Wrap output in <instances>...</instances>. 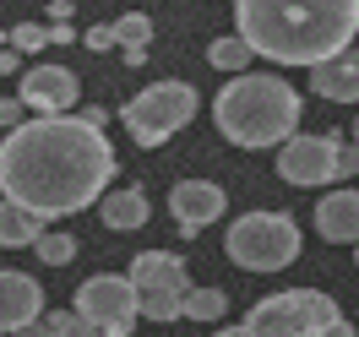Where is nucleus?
<instances>
[{
	"label": "nucleus",
	"mask_w": 359,
	"mask_h": 337,
	"mask_svg": "<svg viewBox=\"0 0 359 337\" xmlns=\"http://www.w3.org/2000/svg\"><path fill=\"white\" fill-rule=\"evenodd\" d=\"M39 305H44V289H39V277H27V272H0V332H17L27 321H39Z\"/></svg>",
	"instance_id": "9b49d317"
},
{
	"label": "nucleus",
	"mask_w": 359,
	"mask_h": 337,
	"mask_svg": "<svg viewBox=\"0 0 359 337\" xmlns=\"http://www.w3.org/2000/svg\"><path fill=\"white\" fill-rule=\"evenodd\" d=\"M343 321V310L332 305V294L321 289H283L256 299L245 315V326L256 337H327Z\"/></svg>",
	"instance_id": "39448f33"
},
{
	"label": "nucleus",
	"mask_w": 359,
	"mask_h": 337,
	"mask_svg": "<svg viewBox=\"0 0 359 337\" xmlns=\"http://www.w3.org/2000/svg\"><path fill=\"white\" fill-rule=\"evenodd\" d=\"M114 147L88 114H33L0 142V196L39 218H71L109 196Z\"/></svg>",
	"instance_id": "f257e3e1"
},
{
	"label": "nucleus",
	"mask_w": 359,
	"mask_h": 337,
	"mask_svg": "<svg viewBox=\"0 0 359 337\" xmlns=\"http://www.w3.org/2000/svg\"><path fill=\"white\" fill-rule=\"evenodd\" d=\"M234 27L278 66H321L359 39V0H234Z\"/></svg>",
	"instance_id": "f03ea898"
},
{
	"label": "nucleus",
	"mask_w": 359,
	"mask_h": 337,
	"mask_svg": "<svg viewBox=\"0 0 359 337\" xmlns=\"http://www.w3.org/2000/svg\"><path fill=\"white\" fill-rule=\"evenodd\" d=\"M44 44H49V27H39V22H17L11 27V49L33 55V49H44Z\"/></svg>",
	"instance_id": "5701e85b"
},
{
	"label": "nucleus",
	"mask_w": 359,
	"mask_h": 337,
	"mask_svg": "<svg viewBox=\"0 0 359 337\" xmlns=\"http://www.w3.org/2000/svg\"><path fill=\"white\" fill-rule=\"evenodd\" d=\"M337 153H343V136H289L278 147V174L299 191H316V185L343 180L337 174Z\"/></svg>",
	"instance_id": "6e6552de"
},
{
	"label": "nucleus",
	"mask_w": 359,
	"mask_h": 337,
	"mask_svg": "<svg viewBox=\"0 0 359 337\" xmlns=\"http://www.w3.org/2000/svg\"><path fill=\"white\" fill-rule=\"evenodd\" d=\"M337 174H359V142H343V153H337Z\"/></svg>",
	"instance_id": "a878e982"
},
{
	"label": "nucleus",
	"mask_w": 359,
	"mask_h": 337,
	"mask_svg": "<svg viewBox=\"0 0 359 337\" xmlns=\"http://www.w3.org/2000/svg\"><path fill=\"white\" fill-rule=\"evenodd\" d=\"M229 261L245 272H283L299 261V223H294L289 212H267V207H256L245 218H234L229 223Z\"/></svg>",
	"instance_id": "20e7f679"
},
{
	"label": "nucleus",
	"mask_w": 359,
	"mask_h": 337,
	"mask_svg": "<svg viewBox=\"0 0 359 337\" xmlns=\"http://www.w3.org/2000/svg\"><path fill=\"white\" fill-rule=\"evenodd\" d=\"M120 55H126V66H142V60H147V44H126Z\"/></svg>",
	"instance_id": "c756f323"
},
{
	"label": "nucleus",
	"mask_w": 359,
	"mask_h": 337,
	"mask_svg": "<svg viewBox=\"0 0 359 337\" xmlns=\"http://www.w3.org/2000/svg\"><path fill=\"white\" fill-rule=\"evenodd\" d=\"M98 218H104L114 234H131V228L147 223V196H142L136 185H120V191H109V196L98 202Z\"/></svg>",
	"instance_id": "2eb2a0df"
},
{
	"label": "nucleus",
	"mask_w": 359,
	"mask_h": 337,
	"mask_svg": "<svg viewBox=\"0 0 359 337\" xmlns=\"http://www.w3.org/2000/svg\"><path fill=\"white\" fill-rule=\"evenodd\" d=\"M27 114H33V109H27L22 98H0V125H6V131H17Z\"/></svg>",
	"instance_id": "b1692460"
},
{
	"label": "nucleus",
	"mask_w": 359,
	"mask_h": 337,
	"mask_svg": "<svg viewBox=\"0 0 359 337\" xmlns=\"http://www.w3.org/2000/svg\"><path fill=\"white\" fill-rule=\"evenodd\" d=\"M71 305L88 315L104 337H131L136 315H142V289H136L126 272H98V277H88V283L76 289Z\"/></svg>",
	"instance_id": "0eeeda50"
},
{
	"label": "nucleus",
	"mask_w": 359,
	"mask_h": 337,
	"mask_svg": "<svg viewBox=\"0 0 359 337\" xmlns=\"http://www.w3.org/2000/svg\"><path fill=\"white\" fill-rule=\"evenodd\" d=\"M0 337H11V332H0Z\"/></svg>",
	"instance_id": "f704fd0d"
},
{
	"label": "nucleus",
	"mask_w": 359,
	"mask_h": 337,
	"mask_svg": "<svg viewBox=\"0 0 359 337\" xmlns=\"http://www.w3.org/2000/svg\"><path fill=\"white\" fill-rule=\"evenodd\" d=\"M207 60H212V71H229V76H240V71H250V60H256V49L234 33V39H212L207 44Z\"/></svg>",
	"instance_id": "f3484780"
},
{
	"label": "nucleus",
	"mask_w": 359,
	"mask_h": 337,
	"mask_svg": "<svg viewBox=\"0 0 359 337\" xmlns=\"http://www.w3.org/2000/svg\"><path fill=\"white\" fill-rule=\"evenodd\" d=\"M82 44H88L93 55H98V49H114L120 39H114V27H88V33H82Z\"/></svg>",
	"instance_id": "393cba45"
},
{
	"label": "nucleus",
	"mask_w": 359,
	"mask_h": 337,
	"mask_svg": "<svg viewBox=\"0 0 359 337\" xmlns=\"http://www.w3.org/2000/svg\"><path fill=\"white\" fill-rule=\"evenodd\" d=\"M185 315V294L163 289V294H142V321H180Z\"/></svg>",
	"instance_id": "6ab92c4d"
},
{
	"label": "nucleus",
	"mask_w": 359,
	"mask_h": 337,
	"mask_svg": "<svg viewBox=\"0 0 359 337\" xmlns=\"http://www.w3.org/2000/svg\"><path fill=\"white\" fill-rule=\"evenodd\" d=\"M44 223H49V218H39L33 207H22V202H6V196H0V245H6V250L39 245Z\"/></svg>",
	"instance_id": "dca6fc26"
},
{
	"label": "nucleus",
	"mask_w": 359,
	"mask_h": 337,
	"mask_svg": "<svg viewBox=\"0 0 359 337\" xmlns=\"http://www.w3.org/2000/svg\"><path fill=\"white\" fill-rule=\"evenodd\" d=\"M224 310H229L224 289H191L185 294V315H191V321H224Z\"/></svg>",
	"instance_id": "a211bd4d"
},
{
	"label": "nucleus",
	"mask_w": 359,
	"mask_h": 337,
	"mask_svg": "<svg viewBox=\"0 0 359 337\" xmlns=\"http://www.w3.org/2000/svg\"><path fill=\"white\" fill-rule=\"evenodd\" d=\"M17 98L33 114H71L82 88H76V71L71 66H33V71H22V92Z\"/></svg>",
	"instance_id": "1a4fd4ad"
},
{
	"label": "nucleus",
	"mask_w": 359,
	"mask_h": 337,
	"mask_svg": "<svg viewBox=\"0 0 359 337\" xmlns=\"http://www.w3.org/2000/svg\"><path fill=\"white\" fill-rule=\"evenodd\" d=\"M311 88L327 104H359V49H343L332 60L311 66Z\"/></svg>",
	"instance_id": "4468645a"
},
{
	"label": "nucleus",
	"mask_w": 359,
	"mask_h": 337,
	"mask_svg": "<svg viewBox=\"0 0 359 337\" xmlns=\"http://www.w3.org/2000/svg\"><path fill=\"white\" fill-rule=\"evenodd\" d=\"M49 321H55V337H104L82 310H55Z\"/></svg>",
	"instance_id": "4be33fe9"
},
{
	"label": "nucleus",
	"mask_w": 359,
	"mask_h": 337,
	"mask_svg": "<svg viewBox=\"0 0 359 337\" xmlns=\"http://www.w3.org/2000/svg\"><path fill=\"white\" fill-rule=\"evenodd\" d=\"M17 55H22V49H0V76H11V71H17Z\"/></svg>",
	"instance_id": "7c9ffc66"
},
{
	"label": "nucleus",
	"mask_w": 359,
	"mask_h": 337,
	"mask_svg": "<svg viewBox=\"0 0 359 337\" xmlns=\"http://www.w3.org/2000/svg\"><path fill=\"white\" fill-rule=\"evenodd\" d=\"M316 234L327 245H359V191H327L316 207Z\"/></svg>",
	"instance_id": "ddd939ff"
},
{
	"label": "nucleus",
	"mask_w": 359,
	"mask_h": 337,
	"mask_svg": "<svg viewBox=\"0 0 359 337\" xmlns=\"http://www.w3.org/2000/svg\"><path fill=\"white\" fill-rule=\"evenodd\" d=\"M354 142H359V125H354Z\"/></svg>",
	"instance_id": "72a5a7b5"
},
{
	"label": "nucleus",
	"mask_w": 359,
	"mask_h": 337,
	"mask_svg": "<svg viewBox=\"0 0 359 337\" xmlns=\"http://www.w3.org/2000/svg\"><path fill=\"white\" fill-rule=\"evenodd\" d=\"M212 120H218L224 142L245 147V153L283 147L289 136H299V88H289L283 76H267V71H240L224 82Z\"/></svg>",
	"instance_id": "7ed1b4c3"
},
{
	"label": "nucleus",
	"mask_w": 359,
	"mask_h": 337,
	"mask_svg": "<svg viewBox=\"0 0 359 337\" xmlns=\"http://www.w3.org/2000/svg\"><path fill=\"white\" fill-rule=\"evenodd\" d=\"M49 44H76V33H71V22H55V27H49Z\"/></svg>",
	"instance_id": "c85d7f7f"
},
{
	"label": "nucleus",
	"mask_w": 359,
	"mask_h": 337,
	"mask_svg": "<svg viewBox=\"0 0 359 337\" xmlns=\"http://www.w3.org/2000/svg\"><path fill=\"white\" fill-rule=\"evenodd\" d=\"M33 256H39V261H44V267H66L71 256H76V240H71V234H39V245H33Z\"/></svg>",
	"instance_id": "aec40b11"
},
{
	"label": "nucleus",
	"mask_w": 359,
	"mask_h": 337,
	"mask_svg": "<svg viewBox=\"0 0 359 337\" xmlns=\"http://www.w3.org/2000/svg\"><path fill=\"white\" fill-rule=\"evenodd\" d=\"M224 207H229V196H224V185H212V180H180L169 191V212H175V223L185 234H202L207 223H218Z\"/></svg>",
	"instance_id": "9d476101"
},
{
	"label": "nucleus",
	"mask_w": 359,
	"mask_h": 337,
	"mask_svg": "<svg viewBox=\"0 0 359 337\" xmlns=\"http://www.w3.org/2000/svg\"><path fill=\"white\" fill-rule=\"evenodd\" d=\"M120 120H126L136 147H163L175 131H185L196 120V88L191 82H153L120 109Z\"/></svg>",
	"instance_id": "423d86ee"
},
{
	"label": "nucleus",
	"mask_w": 359,
	"mask_h": 337,
	"mask_svg": "<svg viewBox=\"0 0 359 337\" xmlns=\"http://www.w3.org/2000/svg\"><path fill=\"white\" fill-rule=\"evenodd\" d=\"M114 39H120V49L126 44H147V39H153V22H147V17H142V11H126V17H114Z\"/></svg>",
	"instance_id": "412c9836"
},
{
	"label": "nucleus",
	"mask_w": 359,
	"mask_h": 337,
	"mask_svg": "<svg viewBox=\"0 0 359 337\" xmlns=\"http://www.w3.org/2000/svg\"><path fill=\"white\" fill-rule=\"evenodd\" d=\"M11 337H55V321H49V315H39V321H27V326H17Z\"/></svg>",
	"instance_id": "bb28decb"
},
{
	"label": "nucleus",
	"mask_w": 359,
	"mask_h": 337,
	"mask_svg": "<svg viewBox=\"0 0 359 337\" xmlns=\"http://www.w3.org/2000/svg\"><path fill=\"white\" fill-rule=\"evenodd\" d=\"M71 11H76V0H49V17L55 22H71Z\"/></svg>",
	"instance_id": "cd10ccee"
},
{
	"label": "nucleus",
	"mask_w": 359,
	"mask_h": 337,
	"mask_svg": "<svg viewBox=\"0 0 359 337\" xmlns=\"http://www.w3.org/2000/svg\"><path fill=\"white\" fill-rule=\"evenodd\" d=\"M327 337H354V326H348V321H337V326H332Z\"/></svg>",
	"instance_id": "473e14b6"
},
{
	"label": "nucleus",
	"mask_w": 359,
	"mask_h": 337,
	"mask_svg": "<svg viewBox=\"0 0 359 337\" xmlns=\"http://www.w3.org/2000/svg\"><path fill=\"white\" fill-rule=\"evenodd\" d=\"M126 277H131L142 294H163V289L191 294V272H185V261H180L175 250H142L131 267H126Z\"/></svg>",
	"instance_id": "f8f14e48"
},
{
	"label": "nucleus",
	"mask_w": 359,
	"mask_h": 337,
	"mask_svg": "<svg viewBox=\"0 0 359 337\" xmlns=\"http://www.w3.org/2000/svg\"><path fill=\"white\" fill-rule=\"evenodd\" d=\"M212 337H256L250 326H224V332H212Z\"/></svg>",
	"instance_id": "2f4dec72"
}]
</instances>
